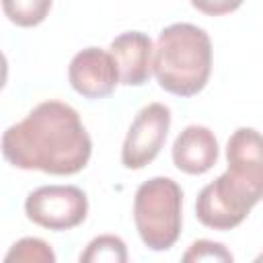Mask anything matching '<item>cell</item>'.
Masks as SVG:
<instances>
[{"label":"cell","mask_w":263,"mask_h":263,"mask_svg":"<svg viewBox=\"0 0 263 263\" xmlns=\"http://www.w3.org/2000/svg\"><path fill=\"white\" fill-rule=\"evenodd\" d=\"M92 152V142L74 107L43 101L2 136L4 158L23 171L47 175L80 173Z\"/></svg>","instance_id":"6da1fadb"},{"label":"cell","mask_w":263,"mask_h":263,"mask_svg":"<svg viewBox=\"0 0 263 263\" xmlns=\"http://www.w3.org/2000/svg\"><path fill=\"white\" fill-rule=\"evenodd\" d=\"M154 76L158 84L177 97H193L210 80L212 41L191 23H175L160 31L154 45Z\"/></svg>","instance_id":"7a4b0ae2"},{"label":"cell","mask_w":263,"mask_h":263,"mask_svg":"<svg viewBox=\"0 0 263 263\" xmlns=\"http://www.w3.org/2000/svg\"><path fill=\"white\" fill-rule=\"evenodd\" d=\"M183 191L168 177L144 181L134 197V222L142 242L152 251L171 249L181 234Z\"/></svg>","instance_id":"3957f363"},{"label":"cell","mask_w":263,"mask_h":263,"mask_svg":"<svg viewBox=\"0 0 263 263\" xmlns=\"http://www.w3.org/2000/svg\"><path fill=\"white\" fill-rule=\"evenodd\" d=\"M27 218L49 230H70L88 214L86 193L76 185H43L25 199Z\"/></svg>","instance_id":"277c9868"},{"label":"cell","mask_w":263,"mask_h":263,"mask_svg":"<svg viewBox=\"0 0 263 263\" xmlns=\"http://www.w3.org/2000/svg\"><path fill=\"white\" fill-rule=\"evenodd\" d=\"M253 205L255 201L230 179L228 173H224L199 191L195 216L208 228L230 230L249 216Z\"/></svg>","instance_id":"5b68a950"},{"label":"cell","mask_w":263,"mask_h":263,"mask_svg":"<svg viewBox=\"0 0 263 263\" xmlns=\"http://www.w3.org/2000/svg\"><path fill=\"white\" fill-rule=\"evenodd\" d=\"M171 127V109L162 103H150L138 111L121 148V162L127 168H144L164 146Z\"/></svg>","instance_id":"8992f818"},{"label":"cell","mask_w":263,"mask_h":263,"mask_svg":"<svg viewBox=\"0 0 263 263\" xmlns=\"http://www.w3.org/2000/svg\"><path fill=\"white\" fill-rule=\"evenodd\" d=\"M230 179L255 201L263 197V134L253 127H238L226 144Z\"/></svg>","instance_id":"52a82bcc"},{"label":"cell","mask_w":263,"mask_h":263,"mask_svg":"<svg viewBox=\"0 0 263 263\" xmlns=\"http://www.w3.org/2000/svg\"><path fill=\"white\" fill-rule=\"evenodd\" d=\"M68 80L72 88L84 99H103L115 90L119 82V70L111 51L86 47L72 58L68 66Z\"/></svg>","instance_id":"ba28073f"},{"label":"cell","mask_w":263,"mask_h":263,"mask_svg":"<svg viewBox=\"0 0 263 263\" xmlns=\"http://www.w3.org/2000/svg\"><path fill=\"white\" fill-rule=\"evenodd\" d=\"M111 55L119 70V82L125 86H140L148 82L154 62L152 39L142 31H127L111 41Z\"/></svg>","instance_id":"9c48e42d"},{"label":"cell","mask_w":263,"mask_h":263,"mask_svg":"<svg viewBox=\"0 0 263 263\" xmlns=\"http://www.w3.org/2000/svg\"><path fill=\"white\" fill-rule=\"evenodd\" d=\"M218 160V140L205 125H187L173 144V162L187 175H203Z\"/></svg>","instance_id":"30bf717a"},{"label":"cell","mask_w":263,"mask_h":263,"mask_svg":"<svg viewBox=\"0 0 263 263\" xmlns=\"http://www.w3.org/2000/svg\"><path fill=\"white\" fill-rule=\"evenodd\" d=\"M51 0H2V10L18 27H35L49 14Z\"/></svg>","instance_id":"8fae6325"},{"label":"cell","mask_w":263,"mask_h":263,"mask_svg":"<svg viewBox=\"0 0 263 263\" xmlns=\"http://www.w3.org/2000/svg\"><path fill=\"white\" fill-rule=\"evenodd\" d=\"M125 263L127 261V249L125 242L119 236L103 234L88 242L86 251L80 255V263Z\"/></svg>","instance_id":"7c38bea8"},{"label":"cell","mask_w":263,"mask_h":263,"mask_svg":"<svg viewBox=\"0 0 263 263\" xmlns=\"http://www.w3.org/2000/svg\"><path fill=\"white\" fill-rule=\"evenodd\" d=\"M6 261H25V263H53L55 255L51 251V247L41 240V238H21L18 242L12 245V249L6 253L4 257Z\"/></svg>","instance_id":"4fadbf2b"},{"label":"cell","mask_w":263,"mask_h":263,"mask_svg":"<svg viewBox=\"0 0 263 263\" xmlns=\"http://www.w3.org/2000/svg\"><path fill=\"white\" fill-rule=\"evenodd\" d=\"M183 261H232V253L226 251L222 242L214 240H195L189 251L183 255Z\"/></svg>","instance_id":"5bb4252c"},{"label":"cell","mask_w":263,"mask_h":263,"mask_svg":"<svg viewBox=\"0 0 263 263\" xmlns=\"http://www.w3.org/2000/svg\"><path fill=\"white\" fill-rule=\"evenodd\" d=\"M189 2L193 8H197L199 12L210 14V16L228 14L242 4V0H189Z\"/></svg>","instance_id":"9a60e30c"}]
</instances>
